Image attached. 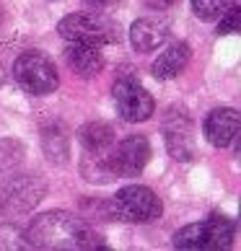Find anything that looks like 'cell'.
Here are the masks:
<instances>
[{
	"label": "cell",
	"instance_id": "30bf717a",
	"mask_svg": "<svg viewBox=\"0 0 241 251\" xmlns=\"http://www.w3.org/2000/svg\"><path fill=\"white\" fill-rule=\"evenodd\" d=\"M239 127H241L239 111L231 106H220V109H213L205 117L202 132H205L208 143L213 148H228L239 137Z\"/></svg>",
	"mask_w": 241,
	"mask_h": 251
},
{
	"label": "cell",
	"instance_id": "e0dca14e",
	"mask_svg": "<svg viewBox=\"0 0 241 251\" xmlns=\"http://www.w3.org/2000/svg\"><path fill=\"white\" fill-rule=\"evenodd\" d=\"M234 5L236 0H192V11L200 21H218Z\"/></svg>",
	"mask_w": 241,
	"mask_h": 251
},
{
	"label": "cell",
	"instance_id": "9a60e30c",
	"mask_svg": "<svg viewBox=\"0 0 241 251\" xmlns=\"http://www.w3.org/2000/svg\"><path fill=\"white\" fill-rule=\"evenodd\" d=\"M42 151L44 155L50 158L52 163H68V155H70V137H68V129L60 122H50L42 127Z\"/></svg>",
	"mask_w": 241,
	"mask_h": 251
},
{
	"label": "cell",
	"instance_id": "5b68a950",
	"mask_svg": "<svg viewBox=\"0 0 241 251\" xmlns=\"http://www.w3.org/2000/svg\"><path fill=\"white\" fill-rule=\"evenodd\" d=\"M13 78H16L18 86H21L26 94H31V96L54 94V88L60 86L54 62L44 52H36V50L21 52L13 60Z\"/></svg>",
	"mask_w": 241,
	"mask_h": 251
},
{
	"label": "cell",
	"instance_id": "9c48e42d",
	"mask_svg": "<svg viewBox=\"0 0 241 251\" xmlns=\"http://www.w3.org/2000/svg\"><path fill=\"white\" fill-rule=\"evenodd\" d=\"M163 135H166V148L174 161L187 163L194 158V129L192 122L184 111H169V117L163 119Z\"/></svg>",
	"mask_w": 241,
	"mask_h": 251
},
{
	"label": "cell",
	"instance_id": "7402d4cb",
	"mask_svg": "<svg viewBox=\"0 0 241 251\" xmlns=\"http://www.w3.org/2000/svg\"><path fill=\"white\" fill-rule=\"evenodd\" d=\"M3 18H5V13H3V5H0V24H3Z\"/></svg>",
	"mask_w": 241,
	"mask_h": 251
},
{
	"label": "cell",
	"instance_id": "52a82bcc",
	"mask_svg": "<svg viewBox=\"0 0 241 251\" xmlns=\"http://www.w3.org/2000/svg\"><path fill=\"white\" fill-rule=\"evenodd\" d=\"M112 96H114L117 114L122 117L125 122H145V119H151L153 111H156L153 96L148 94L133 75L117 78L114 88H112Z\"/></svg>",
	"mask_w": 241,
	"mask_h": 251
},
{
	"label": "cell",
	"instance_id": "8992f818",
	"mask_svg": "<svg viewBox=\"0 0 241 251\" xmlns=\"http://www.w3.org/2000/svg\"><path fill=\"white\" fill-rule=\"evenodd\" d=\"M112 210L119 220H127V223H153L161 218L163 204L151 187L130 184V187H122L114 194Z\"/></svg>",
	"mask_w": 241,
	"mask_h": 251
},
{
	"label": "cell",
	"instance_id": "3957f363",
	"mask_svg": "<svg viewBox=\"0 0 241 251\" xmlns=\"http://www.w3.org/2000/svg\"><path fill=\"white\" fill-rule=\"evenodd\" d=\"M47 181L39 174H11L0 187V218L18 220L44 200Z\"/></svg>",
	"mask_w": 241,
	"mask_h": 251
},
{
	"label": "cell",
	"instance_id": "2e32d148",
	"mask_svg": "<svg viewBox=\"0 0 241 251\" xmlns=\"http://www.w3.org/2000/svg\"><path fill=\"white\" fill-rule=\"evenodd\" d=\"M80 174L91 184H112L117 179L107 163V155H91V153H86V158L80 161Z\"/></svg>",
	"mask_w": 241,
	"mask_h": 251
},
{
	"label": "cell",
	"instance_id": "44dd1931",
	"mask_svg": "<svg viewBox=\"0 0 241 251\" xmlns=\"http://www.w3.org/2000/svg\"><path fill=\"white\" fill-rule=\"evenodd\" d=\"M3 80H5V73H3V65H0V86H3Z\"/></svg>",
	"mask_w": 241,
	"mask_h": 251
},
{
	"label": "cell",
	"instance_id": "277c9868",
	"mask_svg": "<svg viewBox=\"0 0 241 251\" xmlns=\"http://www.w3.org/2000/svg\"><path fill=\"white\" fill-rule=\"evenodd\" d=\"M236 238V223L226 215H210L202 223L184 226L182 230L174 233V246L187 249V251H218V249H231Z\"/></svg>",
	"mask_w": 241,
	"mask_h": 251
},
{
	"label": "cell",
	"instance_id": "ffe728a7",
	"mask_svg": "<svg viewBox=\"0 0 241 251\" xmlns=\"http://www.w3.org/2000/svg\"><path fill=\"white\" fill-rule=\"evenodd\" d=\"M86 3H91V5H107L109 0H86Z\"/></svg>",
	"mask_w": 241,
	"mask_h": 251
},
{
	"label": "cell",
	"instance_id": "8fae6325",
	"mask_svg": "<svg viewBox=\"0 0 241 251\" xmlns=\"http://www.w3.org/2000/svg\"><path fill=\"white\" fill-rule=\"evenodd\" d=\"M169 39V24L161 18H137L130 26V42L137 52H153Z\"/></svg>",
	"mask_w": 241,
	"mask_h": 251
},
{
	"label": "cell",
	"instance_id": "7c38bea8",
	"mask_svg": "<svg viewBox=\"0 0 241 251\" xmlns=\"http://www.w3.org/2000/svg\"><path fill=\"white\" fill-rule=\"evenodd\" d=\"M65 62L80 78H94L104 70V54L99 52V47H91V44L68 42V47H65Z\"/></svg>",
	"mask_w": 241,
	"mask_h": 251
},
{
	"label": "cell",
	"instance_id": "4fadbf2b",
	"mask_svg": "<svg viewBox=\"0 0 241 251\" xmlns=\"http://www.w3.org/2000/svg\"><path fill=\"white\" fill-rule=\"evenodd\" d=\"M189 57H192V47L187 42H171L159 57L153 62V75L159 80H171L177 78L179 73H184V68L189 65Z\"/></svg>",
	"mask_w": 241,
	"mask_h": 251
},
{
	"label": "cell",
	"instance_id": "6da1fadb",
	"mask_svg": "<svg viewBox=\"0 0 241 251\" xmlns=\"http://www.w3.org/2000/svg\"><path fill=\"white\" fill-rule=\"evenodd\" d=\"M29 249L44 251H94L104 249L101 233L80 215L65 210H50L36 215L24 230Z\"/></svg>",
	"mask_w": 241,
	"mask_h": 251
},
{
	"label": "cell",
	"instance_id": "ba28073f",
	"mask_svg": "<svg viewBox=\"0 0 241 251\" xmlns=\"http://www.w3.org/2000/svg\"><path fill=\"white\" fill-rule=\"evenodd\" d=\"M148 161H151V143L145 135H127L125 140L114 143L112 151L107 153V163L117 179L119 176H125V179L137 176Z\"/></svg>",
	"mask_w": 241,
	"mask_h": 251
},
{
	"label": "cell",
	"instance_id": "7a4b0ae2",
	"mask_svg": "<svg viewBox=\"0 0 241 251\" xmlns=\"http://www.w3.org/2000/svg\"><path fill=\"white\" fill-rule=\"evenodd\" d=\"M57 31L65 42L76 44H91V47H107V44H117L122 39L119 34V24L112 21L104 13H70L57 24Z\"/></svg>",
	"mask_w": 241,
	"mask_h": 251
},
{
	"label": "cell",
	"instance_id": "5bb4252c",
	"mask_svg": "<svg viewBox=\"0 0 241 251\" xmlns=\"http://www.w3.org/2000/svg\"><path fill=\"white\" fill-rule=\"evenodd\" d=\"M78 143L83 145V151L91 153V155H107L112 151V145L117 143L114 127L109 122H101V119L86 122L78 129Z\"/></svg>",
	"mask_w": 241,
	"mask_h": 251
},
{
	"label": "cell",
	"instance_id": "d6986e66",
	"mask_svg": "<svg viewBox=\"0 0 241 251\" xmlns=\"http://www.w3.org/2000/svg\"><path fill=\"white\" fill-rule=\"evenodd\" d=\"M140 3H143V8H148V11H171L179 0H140Z\"/></svg>",
	"mask_w": 241,
	"mask_h": 251
},
{
	"label": "cell",
	"instance_id": "ac0fdd59",
	"mask_svg": "<svg viewBox=\"0 0 241 251\" xmlns=\"http://www.w3.org/2000/svg\"><path fill=\"white\" fill-rule=\"evenodd\" d=\"M239 24H241V11L234 5L218 18V34H234V31H239Z\"/></svg>",
	"mask_w": 241,
	"mask_h": 251
}]
</instances>
